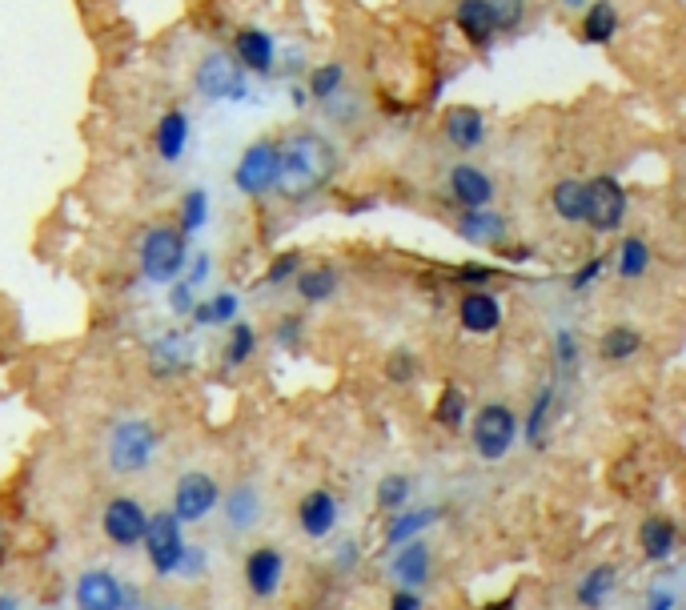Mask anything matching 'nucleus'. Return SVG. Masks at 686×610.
Listing matches in <instances>:
<instances>
[{"label": "nucleus", "instance_id": "obj_1", "mask_svg": "<svg viewBox=\"0 0 686 610\" xmlns=\"http://www.w3.org/2000/svg\"><path fill=\"white\" fill-rule=\"evenodd\" d=\"M337 173V149L329 137L313 133V129H301L293 133L289 141H281V153H277V193L293 205L301 201H313L317 193L329 189Z\"/></svg>", "mask_w": 686, "mask_h": 610}, {"label": "nucleus", "instance_id": "obj_2", "mask_svg": "<svg viewBox=\"0 0 686 610\" xmlns=\"http://www.w3.org/2000/svg\"><path fill=\"white\" fill-rule=\"evenodd\" d=\"M189 261V237L177 225H149L141 237V273L157 285H169L185 273Z\"/></svg>", "mask_w": 686, "mask_h": 610}, {"label": "nucleus", "instance_id": "obj_3", "mask_svg": "<svg viewBox=\"0 0 686 610\" xmlns=\"http://www.w3.org/2000/svg\"><path fill=\"white\" fill-rule=\"evenodd\" d=\"M626 213H630V197H626L622 181H614L606 173L582 181V225H590L594 233H618Z\"/></svg>", "mask_w": 686, "mask_h": 610}, {"label": "nucleus", "instance_id": "obj_4", "mask_svg": "<svg viewBox=\"0 0 686 610\" xmlns=\"http://www.w3.org/2000/svg\"><path fill=\"white\" fill-rule=\"evenodd\" d=\"M470 442L482 462H502L518 442V418L506 402H490L470 422Z\"/></svg>", "mask_w": 686, "mask_h": 610}, {"label": "nucleus", "instance_id": "obj_5", "mask_svg": "<svg viewBox=\"0 0 686 610\" xmlns=\"http://www.w3.org/2000/svg\"><path fill=\"white\" fill-rule=\"evenodd\" d=\"M193 85H197V93H201L209 105L245 101V97H249V77H245V69L233 61V53H205V57L197 61Z\"/></svg>", "mask_w": 686, "mask_h": 610}, {"label": "nucleus", "instance_id": "obj_6", "mask_svg": "<svg viewBox=\"0 0 686 610\" xmlns=\"http://www.w3.org/2000/svg\"><path fill=\"white\" fill-rule=\"evenodd\" d=\"M153 450H157V430L141 418L117 422L109 434V466L117 474H141L153 462Z\"/></svg>", "mask_w": 686, "mask_h": 610}, {"label": "nucleus", "instance_id": "obj_7", "mask_svg": "<svg viewBox=\"0 0 686 610\" xmlns=\"http://www.w3.org/2000/svg\"><path fill=\"white\" fill-rule=\"evenodd\" d=\"M277 153H281V141H269V137L253 141L233 169V185L245 197H265L277 185Z\"/></svg>", "mask_w": 686, "mask_h": 610}, {"label": "nucleus", "instance_id": "obj_8", "mask_svg": "<svg viewBox=\"0 0 686 610\" xmlns=\"http://www.w3.org/2000/svg\"><path fill=\"white\" fill-rule=\"evenodd\" d=\"M145 550L157 574H177L181 554H185V534H181V518L173 510H161L145 522Z\"/></svg>", "mask_w": 686, "mask_h": 610}, {"label": "nucleus", "instance_id": "obj_9", "mask_svg": "<svg viewBox=\"0 0 686 610\" xmlns=\"http://www.w3.org/2000/svg\"><path fill=\"white\" fill-rule=\"evenodd\" d=\"M217 506H221V490H217V482H213L209 474L189 470V474L177 478L173 514H177L181 522H201V518H209Z\"/></svg>", "mask_w": 686, "mask_h": 610}, {"label": "nucleus", "instance_id": "obj_10", "mask_svg": "<svg viewBox=\"0 0 686 610\" xmlns=\"http://www.w3.org/2000/svg\"><path fill=\"white\" fill-rule=\"evenodd\" d=\"M145 522H149V514H145L141 502L129 498V494L109 498V506H105V514H101L105 538H109L113 546H121V550H129V546H137V542L145 538Z\"/></svg>", "mask_w": 686, "mask_h": 610}, {"label": "nucleus", "instance_id": "obj_11", "mask_svg": "<svg viewBox=\"0 0 686 610\" xmlns=\"http://www.w3.org/2000/svg\"><path fill=\"white\" fill-rule=\"evenodd\" d=\"M233 61L253 77H269L277 69V41L265 29H241L233 37Z\"/></svg>", "mask_w": 686, "mask_h": 610}, {"label": "nucleus", "instance_id": "obj_12", "mask_svg": "<svg viewBox=\"0 0 686 610\" xmlns=\"http://www.w3.org/2000/svg\"><path fill=\"white\" fill-rule=\"evenodd\" d=\"M458 326H462L466 334H474V338L494 334V330L502 326V301H498L494 293H486V289L466 293V297L458 301Z\"/></svg>", "mask_w": 686, "mask_h": 610}, {"label": "nucleus", "instance_id": "obj_13", "mask_svg": "<svg viewBox=\"0 0 686 610\" xmlns=\"http://www.w3.org/2000/svg\"><path fill=\"white\" fill-rule=\"evenodd\" d=\"M450 193H454V201L462 209H482V205L494 201V177L486 169L470 165V161H458L450 169Z\"/></svg>", "mask_w": 686, "mask_h": 610}, {"label": "nucleus", "instance_id": "obj_14", "mask_svg": "<svg viewBox=\"0 0 686 610\" xmlns=\"http://www.w3.org/2000/svg\"><path fill=\"white\" fill-rule=\"evenodd\" d=\"M77 610H125V586L109 570H89L77 582Z\"/></svg>", "mask_w": 686, "mask_h": 610}, {"label": "nucleus", "instance_id": "obj_15", "mask_svg": "<svg viewBox=\"0 0 686 610\" xmlns=\"http://www.w3.org/2000/svg\"><path fill=\"white\" fill-rule=\"evenodd\" d=\"M442 133H446V141H450L454 149L470 153V149H478V145L486 141V113L474 109V105H454V109L442 117Z\"/></svg>", "mask_w": 686, "mask_h": 610}, {"label": "nucleus", "instance_id": "obj_16", "mask_svg": "<svg viewBox=\"0 0 686 610\" xmlns=\"http://www.w3.org/2000/svg\"><path fill=\"white\" fill-rule=\"evenodd\" d=\"M458 233H462V241H470V245H502V241L510 237V221H506L498 209L482 205V209H466V213L458 217Z\"/></svg>", "mask_w": 686, "mask_h": 610}, {"label": "nucleus", "instance_id": "obj_17", "mask_svg": "<svg viewBox=\"0 0 686 610\" xmlns=\"http://www.w3.org/2000/svg\"><path fill=\"white\" fill-rule=\"evenodd\" d=\"M454 25H458V33H462L474 49H490V41L498 37L494 13H490V0H458V5H454Z\"/></svg>", "mask_w": 686, "mask_h": 610}, {"label": "nucleus", "instance_id": "obj_18", "mask_svg": "<svg viewBox=\"0 0 686 610\" xmlns=\"http://www.w3.org/2000/svg\"><path fill=\"white\" fill-rule=\"evenodd\" d=\"M337 514H341V506H337V498H333L329 490H309V494L297 502V522H301V530H305L309 538L333 534Z\"/></svg>", "mask_w": 686, "mask_h": 610}, {"label": "nucleus", "instance_id": "obj_19", "mask_svg": "<svg viewBox=\"0 0 686 610\" xmlns=\"http://www.w3.org/2000/svg\"><path fill=\"white\" fill-rule=\"evenodd\" d=\"M281 574H285V558L273 546H261V550H253L245 558V582H249V590L257 598H273L277 586H281Z\"/></svg>", "mask_w": 686, "mask_h": 610}, {"label": "nucleus", "instance_id": "obj_20", "mask_svg": "<svg viewBox=\"0 0 686 610\" xmlns=\"http://www.w3.org/2000/svg\"><path fill=\"white\" fill-rule=\"evenodd\" d=\"M193 362V342L185 334H161L149 350V366L157 378H173V374H185Z\"/></svg>", "mask_w": 686, "mask_h": 610}, {"label": "nucleus", "instance_id": "obj_21", "mask_svg": "<svg viewBox=\"0 0 686 610\" xmlns=\"http://www.w3.org/2000/svg\"><path fill=\"white\" fill-rule=\"evenodd\" d=\"M153 141H157L161 161H169V165L181 161L185 149H189V113H185V109H165L161 121H157Z\"/></svg>", "mask_w": 686, "mask_h": 610}, {"label": "nucleus", "instance_id": "obj_22", "mask_svg": "<svg viewBox=\"0 0 686 610\" xmlns=\"http://www.w3.org/2000/svg\"><path fill=\"white\" fill-rule=\"evenodd\" d=\"M618 25H622V17H618L614 0H586V9H582V41L586 45H610Z\"/></svg>", "mask_w": 686, "mask_h": 610}, {"label": "nucleus", "instance_id": "obj_23", "mask_svg": "<svg viewBox=\"0 0 686 610\" xmlns=\"http://www.w3.org/2000/svg\"><path fill=\"white\" fill-rule=\"evenodd\" d=\"M638 546L650 562H666L678 546V526L666 518V514H650L642 526H638Z\"/></svg>", "mask_w": 686, "mask_h": 610}, {"label": "nucleus", "instance_id": "obj_24", "mask_svg": "<svg viewBox=\"0 0 686 610\" xmlns=\"http://www.w3.org/2000/svg\"><path fill=\"white\" fill-rule=\"evenodd\" d=\"M394 578L402 582V586H410V590H418V586H426L430 582V546L426 542H406L402 550H398V558H394Z\"/></svg>", "mask_w": 686, "mask_h": 610}, {"label": "nucleus", "instance_id": "obj_25", "mask_svg": "<svg viewBox=\"0 0 686 610\" xmlns=\"http://www.w3.org/2000/svg\"><path fill=\"white\" fill-rule=\"evenodd\" d=\"M558 394H554V386H542L538 390V398L530 402V410H526V442L534 446V450H542L546 446V438H550V422H554V414H558Z\"/></svg>", "mask_w": 686, "mask_h": 610}, {"label": "nucleus", "instance_id": "obj_26", "mask_svg": "<svg viewBox=\"0 0 686 610\" xmlns=\"http://www.w3.org/2000/svg\"><path fill=\"white\" fill-rule=\"evenodd\" d=\"M237 310H241V297L233 289H221L209 301H193L189 314L197 326H229V322H237Z\"/></svg>", "mask_w": 686, "mask_h": 610}, {"label": "nucleus", "instance_id": "obj_27", "mask_svg": "<svg viewBox=\"0 0 686 610\" xmlns=\"http://www.w3.org/2000/svg\"><path fill=\"white\" fill-rule=\"evenodd\" d=\"M293 285H297L301 301H309V305H321V301H329V297L337 293V269H333V265H317V269H297Z\"/></svg>", "mask_w": 686, "mask_h": 610}, {"label": "nucleus", "instance_id": "obj_28", "mask_svg": "<svg viewBox=\"0 0 686 610\" xmlns=\"http://www.w3.org/2000/svg\"><path fill=\"white\" fill-rule=\"evenodd\" d=\"M550 209L566 225H582V177H562L550 189Z\"/></svg>", "mask_w": 686, "mask_h": 610}, {"label": "nucleus", "instance_id": "obj_29", "mask_svg": "<svg viewBox=\"0 0 686 610\" xmlns=\"http://www.w3.org/2000/svg\"><path fill=\"white\" fill-rule=\"evenodd\" d=\"M650 261H654V253H650V241H646V237H622V245H618V257H614V265H618V277H626V281H638V277H646Z\"/></svg>", "mask_w": 686, "mask_h": 610}, {"label": "nucleus", "instance_id": "obj_30", "mask_svg": "<svg viewBox=\"0 0 686 610\" xmlns=\"http://www.w3.org/2000/svg\"><path fill=\"white\" fill-rule=\"evenodd\" d=\"M638 350H642V334H638L634 326H610V330L598 338L602 362H630Z\"/></svg>", "mask_w": 686, "mask_h": 610}, {"label": "nucleus", "instance_id": "obj_31", "mask_svg": "<svg viewBox=\"0 0 686 610\" xmlns=\"http://www.w3.org/2000/svg\"><path fill=\"white\" fill-rule=\"evenodd\" d=\"M614 582H618V570L610 566V562H602V566H590V574L578 582V606H602L606 598H610V590H614Z\"/></svg>", "mask_w": 686, "mask_h": 610}, {"label": "nucleus", "instance_id": "obj_32", "mask_svg": "<svg viewBox=\"0 0 686 610\" xmlns=\"http://www.w3.org/2000/svg\"><path fill=\"white\" fill-rule=\"evenodd\" d=\"M225 514H229V526H237V530L257 526V518H261V494H257V486H237L229 494V502H225Z\"/></svg>", "mask_w": 686, "mask_h": 610}, {"label": "nucleus", "instance_id": "obj_33", "mask_svg": "<svg viewBox=\"0 0 686 610\" xmlns=\"http://www.w3.org/2000/svg\"><path fill=\"white\" fill-rule=\"evenodd\" d=\"M341 85H346V69H341L337 61H325V65H317V69L305 77V93H309L313 101H333V97L341 93Z\"/></svg>", "mask_w": 686, "mask_h": 610}, {"label": "nucleus", "instance_id": "obj_34", "mask_svg": "<svg viewBox=\"0 0 686 610\" xmlns=\"http://www.w3.org/2000/svg\"><path fill=\"white\" fill-rule=\"evenodd\" d=\"M205 221H209V193L205 189H189L181 197V205H177V229L185 237H193V233L205 229Z\"/></svg>", "mask_w": 686, "mask_h": 610}, {"label": "nucleus", "instance_id": "obj_35", "mask_svg": "<svg viewBox=\"0 0 686 610\" xmlns=\"http://www.w3.org/2000/svg\"><path fill=\"white\" fill-rule=\"evenodd\" d=\"M257 350V330L249 322H229V342H225V370H237L253 358Z\"/></svg>", "mask_w": 686, "mask_h": 610}, {"label": "nucleus", "instance_id": "obj_36", "mask_svg": "<svg viewBox=\"0 0 686 610\" xmlns=\"http://www.w3.org/2000/svg\"><path fill=\"white\" fill-rule=\"evenodd\" d=\"M442 518V510H398V518L390 522V530H386V538H390V546H398V542H410L414 534H422L430 522H438Z\"/></svg>", "mask_w": 686, "mask_h": 610}, {"label": "nucleus", "instance_id": "obj_37", "mask_svg": "<svg viewBox=\"0 0 686 610\" xmlns=\"http://www.w3.org/2000/svg\"><path fill=\"white\" fill-rule=\"evenodd\" d=\"M434 422L446 426V430H462V422H466V394L458 386H446L442 390V398L434 406Z\"/></svg>", "mask_w": 686, "mask_h": 610}, {"label": "nucleus", "instance_id": "obj_38", "mask_svg": "<svg viewBox=\"0 0 686 610\" xmlns=\"http://www.w3.org/2000/svg\"><path fill=\"white\" fill-rule=\"evenodd\" d=\"M378 506L382 510H406V502H410V478L406 474H386L382 482H378Z\"/></svg>", "mask_w": 686, "mask_h": 610}, {"label": "nucleus", "instance_id": "obj_39", "mask_svg": "<svg viewBox=\"0 0 686 610\" xmlns=\"http://www.w3.org/2000/svg\"><path fill=\"white\" fill-rule=\"evenodd\" d=\"M490 13L498 33H514L526 21V0H490Z\"/></svg>", "mask_w": 686, "mask_h": 610}, {"label": "nucleus", "instance_id": "obj_40", "mask_svg": "<svg viewBox=\"0 0 686 610\" xmlns=\"http://www.w3.org/2000/svg\"><path fill=\"white\" fill-rule=\"evenodd\" d=\"M297 269H301V253L297 249H285V253H277L273 261H269V269H265V285H285V281H293L297 277Z\"/></svg>", "mask_w": 686, "mask_h": 610}, {"label": "nucleus", "instance_id": "obj_41", "mask_svg": "<svg viewBox=\"0 0 686 610\" xmlns=\"http://www.w3.org/2000/svg\"><path fill=\"white\" fill-rule=\"evenodd\" d=\"M578 354H582L578 338H574L570 330H558V334H554V366H558L562 374H570V370L578 366Z\"/></svg>", "mask_w": 686, "mask_h": 610}, {"label": "nucleus", "instance_id": "obj_42", "mask_svg": "<svg viewBox=\"0 0 686 610\" xmlns=\"http://www.w3.org/2000/svg\"><path fill=\"white\" fill-rule=\"evenodd\" d=\"M414 374H418V362H414V354H410V350H398V354H390V362H386V378H390V382L406 386Z\"/></svg>", "mask_w": 686, "mask_h": 610}, {"label": "nucleus", "instance_id": "obj_43", "mask_svg": "<svg viewBox=\"0 0 686 610\" xmlns=\"http://www.w3.org/2000/svg\"><path fill=\"white\" fill-rule=\"evenodd\" d=\"M193 301H197V285H189L185 277H173L169 281V305H173V314H189Z\"/></svg>", "mask_w": 686, "mask_h": 610}, {"label": "nucleus", "instance_id": "obj_44", "mask_svg": "<svg viewBox=\"0 0 686 610\" xmlns=\"http://www.w3.org/2000/svg\"><path fill=\"white\" fill-rule=\"evenodd\" d=\"M301 334H305V322L293 314V318H281V322H277V334H273V338H277L281 350H297V346H301Z\"/></svg>", "mask_w": 686, "mask_h": 610}, {"label": "nucleus", "instance_id": "obj_45", "mask_svg": "<svg viewBox=\"0 0 686 610\" xmlns=\"http://www.w3.org/2000/svg\"><path fill=\"white\" fill-rule=\"evenodd\" d=\"M602 265H606L602 257H590V261H582V265H578V273L570 277V289H574V293H582V289H590V285L598 281V273H602Z\"/></svg>", "mask_w": 686, "mask_h": 610}, {"label": "nucleus", "instance_id": "obj_46", "mask_svg": "<svg viewBox=\"0 0 686 610\" xmlns=\"http://www.w3.org/2000/svg\"><path fill=\"white\" fill-rule=\"evenodd\" d=\"M205 566H209L205 550H197V546H185V554H181V566H177V574H185V578H197V574H201Z\"/></svg>", "mask_w": 686, "mask_h": 610}, {"label": "nucleus", "instance_id": "obj_47", "mask_svg": "<svg viewBox=\"0 0 686 610\" xmlns=\"http://www.w3.org/2000/svg\"><path fill=\"white\" fill-rule=\"evenodd\" d=\"M185 265H189V273H181V277H185L189 285H201V281L209 277V269H213V257H209V253H193Z\"/></svg>", "mask_w": 686, "mask_h": 610}, {"label": "nucleus", "instance_id": "obj_48", "mask_svg": "<svg viewBox=\"0 0 686 610\" xmlns=\"http://www.w3.org/2000/svg\"><path fill=\"white\" fill-rule=\"evenodd\" d=\"M390 610H422V594L410 590V586H402V590L390 598Z\"/></svg>", "mask_w": 686, "mask_h": 610}, {"label": "nucleus", "instance_id": "obj_49", "mask_svg": "<svg viewBox=\"0 0 686 610\" xmlns=\"http://www.w3.org/2000/svg\"><path fill=\"white\" fill-rule=\"evenodd\" d=\"M490 277H494V269H486V265H462L454 281H466V285H482V281H490Z\"/></svg>", "mask_w": 686, "mask_h": 610}, {"label": "nucleus", "instance_id": "obj_50", "mask_svg": "<svg viewBox=\"0 0 686 610\" xmlns=\"http://www.w3.org/2000/svg\"><path fill=\"white\" fill-rule=\"evenodd\" d=\"M646 610H674V594L670 590H654L650 602H646Z\"/></svg>", "mask_w": 686, "mask_h": 610}, {"label": "nucleus", "instance_id": "obj_51", "mask_svg": "<svg viewBox=\"0 0 686 610\" xmlns=\"http://www.w3.org/2000/svg\"><path fill=\"white\" fill-rule=\"evenodd\" d=\"M289 101H293V105H297V109H301V105H305V101H309V93H305V89H301V85H293V89H289Z\"/></svg>", "mask_w": 686, "mask_h": 610}, {"label": "nucleus", "instance_id": "obj_52", "mask_svg": "<svg viewBox=\"0 0 686 610\" xmlns=\"http://www.w3.org/2000/svg\"><path fill=\"white\" fill-rule=\"evenodd\" d=\"M354 558H358V550H354V546H346V550H341V562H346V570L354 566Z\"/></svg>", "mask_w": 686, "mask_h": 610}, {"label": "nucleus", "instance_id": "obj_53", "mask_svg": "<svg viewBox=\"0 0 686 610\" xmlns=\"http://www.w3.org/2000/svg\"><path fill=\"white\" fill-rule=\"evenodd\" d=\"M0 610H17V598L13 594H0Z\"/></svg>", "mask_w": 686, "mask_h": 610}, {"label": "nucleus", "instance_id": "obj_54", "mask_svg": "<svg viewBox=\"0 0 686 610\" xmlns=\"http://www.w3.org/2000/svg\"><path fill=\"white\" fill-rule=\"evenodd\" d=\"M566 9H586V0H562Z\"/></svg>", "mask_w": 686, "mask_h": 610}, {"label": "nucleus", "instance_id": "obj_55", "mask_svg": "<svg viewBox=\"0 0 686 610\" xmlns=\"http://www.w3.org/2000/svg\"><path fill=\"white\" fill-rule=\"evenodd\" d=\"M486 610H514V602L506 598V602H498V606H486Z\"/></svg>", "mask_w": 686, "mask_h": 610}, {"label": "nucleus", "instance_id": "obj_56", "mask_svg": "<svg viewBox=\"0 0 686 610\" xmlns=\"http://www.w3.org/2000/svg\"><path fill=\"white\" fill-rule=\"evenodd\" d=\"M0 546H5V538H0Z\"/></svg>", "mask_w": 686, "mask_h": 610}]
</instances>
